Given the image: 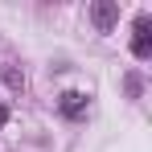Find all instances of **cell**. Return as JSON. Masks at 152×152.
I'll return each mask as SVG.
<instances>
[{
  "mask_svg": "<svg viewBox=\"0 0 152 152\" xmlns=\"http://www.w3.org/2000/svg\"><path fill=\"white\" fill-rule=\"evenodd\" d=\"M4 82H8V86H12V91H25V74H21V70H17V66H12V62H8V66H4Z\"/></svg>",
  "mask_w": 152,
  "mask_h": 152,
  "instance_id": "4",
  "label": "cell"
},
{
  "mask_svg": "<svg viewBox=\"0 0 152 152\" xmlns=\"http://www.w3.org/2000/svg\"><path fill=\"white\" fill-rule=\"evenodd\" d=\"M58 111H62L66 119H86L91 95H82V91H62V95H58Z\"/></svg>",
  "mask_w": 152,
  "mask_h": 152,
  "instance_id": "1",
  "label": "cell"
},
{
  "mask_svg": "<svg viewBox=\"0 0 152 152\" xmlns=\"http://www.w3.org/2000/svg\"><path fill=\"white\" fill-rule=\"evenodd\" d=\"M8 124V107H4V103H0V127Z\"/></svg>",
  "mask_w": 152,
  "mask_h": 152,
  "instance_id": "5",
  "label": "cell"
},
{
  "mask_svg": "<svg viewBox=\"0 0 152 152\" xmlns=\"http://www.w3.org/2000/svg\"><path fill=\"white\" fill-rule=\"evenodd\" d=\"M132 53L148 58L152 53V17H136V33H132Z\"/></svg>",
  "mask_w": 152,
  "mask_h": 152,
  "instance_id": "3",
  "label": "cell"
},
{
  "mask_svg": "<svg viewBox=\"0 0 152 152\" xmlns=\"http://www.w3.org/2000/svg\"><path fill=\"white\" fill-rule=\"evenodd\" d=\"M91 21H95V29H115L119 25V4L115 0H99V4H91Z\"/></svg>",
  "mask_w": 152,
  "mask_h": 152,
  "instance_id": "2",
  "label": "cell"
}]
</instances>
